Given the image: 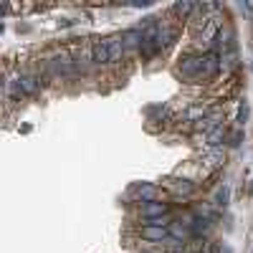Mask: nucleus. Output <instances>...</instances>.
Masks as SVG:
<instances>
[{
    "mask_svg": "<svg viewBox=\"0 0 253 253\" xmlns=\"http://www.w3.org/2000/svg\"><path fill=\"white\" fill-rule=\"evenodd\" d=\"M220 74V58L215 51H205L200 56H182L177 63V76L198 84V81H210Z\"/></svg>",
    "mask_w": 253,
    "mask_h": 253,
    "instance_id": "obj_1",
    "label": "nucleus"
},
{
    "mask_svg": "<svg viewBox=\"0 0 253 253\" xmlns=\"http://www.w3.org/2000/svg\"><path fill=\"white\" fill-rule=\"evenodd\" d=\"M46 71H48L51 76H56V79H71V76H76V74H79V71H76V66H74V58H69L66 53L48 58Z\"/></svg>",
    "mask_w": 253,
    "mask_h": 253,
    "instance_id": "obj_2",
    "label": "nucleus"
},
{
    "mask_svg": "<svg viewBox=\"0 0 253 253\" xmlns=\"http://www.w3.org/2000/svg\"><path fill=\"white\" fill-rule=\"evenodd\" d=\"M167 213H170V205L160 203V200L142 203V208H139V215H142L144 220H155V218H162V215H167Z\"/></svg>",
    "mask_w": 253,
    "mask_h": 253,
    "instance_id": "obj_3",
    "label": "nucleus"
},
{
    "mask_svg": "<svg viewBox=\"0 0 253 253\" xmlns=\"http://www.w3.org/2000/svg\"><path fill=\"white\" fill-rule=\"evenodd\" d=\"M15 81H18L20 91H23V96H36V94L41 91L38 76H33V74H28V71H20V74L15 76Z\"/></svg>",
    "mask_w": 253,
    "mask_h": 253,
    "instance_id": "obj_4",
    "label": "nucleus"
},
{
    "mask_svg": "<svg viewBox=\"0 0 253 253\" xmlns=\"http://www.w3.org/2000/svg\"><path fill=\"white\" fill-rule=\"evenodd\" d=\"M107 43V53H109V63H122L126 51H124V43H122V36H112L104 41Z\"/></svg>",
    "mask_w": 253,
    "mask_h": 253,
    "instance_id": "obj_5",
    "label": "nucleus"
},
{
    "mask_svg": "<svg viewBox=\"0 0 253 253\" xmlns=\"http://www.w3.org/2000/svg\"><path fill=\"white\" fill-rule=\"evenodd\" d=\"M198 129L203 132V134H210L213 129H218V126H223L220 124V112H210V114H205L203 119H198Z\"/></svg>",
    "mask_w": 253,
    "mask_h": 253,
    "instance_id": "obj_6",
    "label": "nucleus"
},
{
    "mask_svg": "<svg viewBox=\"0 0 253 253\" xmlns=\"http://www.w3.org/2000/svg\"><path fill=\"white\" fill-rule=\"evenodd\" d=\"M122 43H124V51H126V53H129V51H139V46H142V33H139V28L124 31V33H122Z\"/></svg>",
    "mask_w": 253,
    "mask_h": 253,
    "instance_id": "obj_7",
    "label": "nucleus"
},
{
    "mask_svg": "<svg viewBox=\"0 0 253 253\" xmlns=\"http://www.w3.org/2000/svg\"><path fill=\"white\" fill-rule=\"evenodd\" d=\"M132 195L137 200H142V203H152V200H157V187L150 185V182H142V185H137L132 190Z\"/></svg>",
    "mask_w": 253,
    "mask_h": 253,
    "instance_id": "obj_8",
    "label": "nucleus"
},
{
    "mask_svg": "<svg viewBox=\"0 0 253 253\" xmlns=\"http://www.w3.org/2000/svg\"><path fill=\"white\" fill-rule=\"evenodd\" d=\"M91 63L94 66L109 63V53H107V43H104V41H96V43L91 46Z\"/></svg>",
    "mask_w": 253,
    "mask_h": 253,
    "instance_id": "obj_9",
    "label": "nucleus"
},
{
    "mask_svg": "<svg viewBox=\"0 0 253 253\" xmlns=\"http://www.w3.org/2000/svg\"><path fill=\"white\" fill-rule=\"evenodd\" d=\"M142 238H147V241H167L170 238V230L157 228V225H144L142 228Z\"/></svg>",
    "mask_w": 253,
    "mask_h": 253,
    "instance_id": "obj_10",
    "label": "nucleus"
},
{
    "mask_svg": "<svg viewBox=\"0 0 253 253\" xmlns=\"http://www.w3.org/2000/svg\"><path fill=\"white\" fill-rule=\"evenodd\" d=\"M167 230H170V238H175V241H180V243L190 238V228H187V225H182V223H172Z\"/></svg>",
    "mask_w": 253,
    "mask_h": 253,
    "instance_id": "obj_11",
    "label": "nucleus"
},
{
    "mask_svg": "<svg viewBox=\"0 0 253 253\" xmlns=\"http://www.w3.org/2000/svg\"><path fill=\"white\" fill-rule=\"evenodd\" d=\"M170 190L175 195H193V190H195V185L193 182H185V180H175V182H170Z\"/></svg>",
    "mask_w": 253,
    "mask_h": 253,
    "instance_id": "obj_12",
    "label": "nucleus"
},
{
    "mask_svg": "<svg viewBox=\"0 0 253 253\" xmlns=\"http://www.w3.org/2000/svg\"><path fill=\"white\" fill-rule=\"evenodd\" d=\"M228 200H230V187H228V185H223V187L218 190V195H215V205H218V208H225V205H228Z\"/></svg>",
    "mask_w": 253,
    "mask_h": 253,
    "instance_id": "obj_13",
    "label": "nucleus"
},
{
    "mask_svg": "<svg viewBox=\"0 0 253 253\" xmlns=\"http://www.w3.org/2000/svg\"><path fill=\"white\" fill-rule=\"evenodd\" d=\"M175 13H180V15H193V13H198V3H177V5H175Z\"/></svg>",
    "mask_w": 253,
    "mask_h": 253,
    "instance_id": "obj_14",
    "label": "nucleus"
},
{
    "mask_svg": "<svg viewBox=\"0 0 253 253\" xmlns=\"http://www.w3.org/2000/svg\"><path fill=\"white\" fill-rule=\"evenodd\" d=\"M5 10H8V5H0V15H3Z\"/></svg>",
    "mask_w": 253,
    "mask_h": 253,
    "instance_id": "obj_15",
    "label": "nucleus"
},
{
    "mask_svg": "<svg viewBox=\"0 0 253 253\" xmlns=\"http://www.w3.org/2000/svg\"><path fill=\"white\" fill-rule=\"evenodd\" d=\"M0 101H3V86H0Z\"/></svg>",
    "mask_w": 253,
    "mask_h": 253,
    "instance_id": "obj_16",
    "label": "nucleus"
},
{
    "mask_svg": "<svg viewBox=\"0 0 253 253\" xmlns=\"http://www.w3.org/2000/svg\"><path fill=\"white\" fill-rule=\"evenodd\" d=\"M0 33H3V23H0Z\"/></svg>",
    "mask_w": 253,
    "mask_h": 253,
    "instance_id": "obj_17",
    "label": "nucleus"
}]
</instances>
